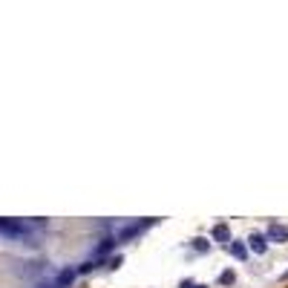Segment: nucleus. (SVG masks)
Segmentation results:
<instances>
[{"label":"nucleus","instance_id":"nucleus-1","mask_svg":"<svg viewBox=\"0 0 288 288\" xmlns=\"http://www.w3.org/2000/svg\"><path fill=\"white\" fill-rule=\"evenodd\" d=\"M251 251H256V253H265L268 251V239H265L262 233H251Z\"/></svg>","mask_w":288,"mask_h":288},{"label":"nucleus","instance_id":"nucleus-2","mask_svg":"<svg viewBox=\"0 0 288 288\" xmlns=\"http://www.w3.org/2000/svg\"><path fill=\"white\" fill-rule=\"evenodd\" d=\"M268 236H271V239H279V242H282V239H288V228H285V225H276V222H274V225L268 228Z\"/></svg>","mask_w":288,"mask_h":288},{"label":"nucleus","instance_id":"nucleus-3","mask_svg":"<svg viewBox=\"0 0 288 288\" xmlns=\"http://www.w3.org/2000/svg\"><path fill=\"white\" fill-rule=\"evenodd\" d=\"M213 239H219V242H228V239H230V230H228V225H216V228H213Z\"/></svg>","mask_w":288,"mask_h":288},{"label":"nucleus","instance_id":"nucleus-4","mask_svg":"<svg viewBox=\"0 0 288 288\" xmlns=\"http://www.w3.org/2000/svg\"><path fill=\"white\" fill-rule=\"evenodd\" d=\"M230 253H233V256H239V259L248 256V251H245V245H242V242H233V245H230Z\"/></svg>","mask_w":288,"mask_h":288},{"label":"nucleus","instance_id":"nucleus-5","mask_svg":"<svg viewBox=\"0 0 288 288\" xmlns=\"http://www.w3.org/2000/svg\"><path fill=\"white\" fill-rule=\"evenodd\" d=\"M193 248H196V251H207V239L196 236V239H193Z\"/></svg>","mask_w":288,"mask_h":288},{"label":"nucleus","instance_id":"nucleus-6","mask_svg":"<svg viewBox=\"0 0 288 288\" xmlns=\"http://www.w3.org/2000/svg\"><path fill=\"white\" fill-rule=\"evenodd\" d=\"M219 282H222V285H230V282H233V271H225V274L219 276Z\"/></svg>","mask_w":288,"mask_h":288},{"label":"nucleus","instance_id":"nucleus-7","mask_svg":"<svg viewBox=\"0 0 288 288\" xmlns=\"http://www.w3.org/2000/svg\"><path fill=\"white\" fill-rule=\"evenodd\" d=\"M184 288H205V285H184Z\"/></svg>","mask_w":288,"mask_h":288}]
</instances>
